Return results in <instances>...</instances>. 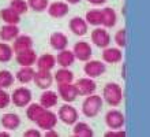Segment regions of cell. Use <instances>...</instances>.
<instances>
[{"label":"cell","mask_w":150,"mask_h":137,"mask_svg":"<svg viewBox=\"0 0 150 137\" xmlns=\"http://www.w3.org/2000/svg\"><path fill=\"white\" fill-rule=\"evenodd\" d=\"M68 27H70V30H71L75 36H85L87 33L89 25H87V22L85 21V18L74 16V18H71L70 22H68Z\"/></svg>","instance_id":"obj_16"},{"label":"cell","mask_w":150,"mask_h":137,"mask_svg":"<svg viewBox=\"0 0 150 137\" xmlns=\"http://www.w3.org/2000/svg\"><path fill=\"white\" fill-rule=\"evenodd\" d=\"M75 56L72 54L71 49H62L59 51L57 56H56V65H59L60 67H71L75 63Z\"/></svg>","instance_id":"obj_22"},{"label":"cell","mask_w":150,"mask_h":137,"mask_svg":"<svg viewBox=\"0 0 150 137\" xmlns=\"http://www.w3.org/2000/svg\"><path fill=\"white\" fill-rule=\"evenodd\" d=\"M91 41H93V44H94L96 47L107 48L111 44V34L104 27L97 26L94 30L91 32Z\"/></svg>","instance_id":"obj_11"},{"label":"cell","mask_w":150,"mask_h":137,"mask_svg":"<svg viewBox=\"0 0 150 137\" xmlns=\"http://www.w3.org/2000/svg\"><path fill=\"white\" fill-rule=\"evenodd\" d=\"M72 134L76 137H93L94 132L90 128L89 123L86 122H75L74 123V129H72Z\"/></svg>","instance_id":"obj_26"},{"label":"cell","mask_w":150,"mask_h":137,"mask_svg":"<svg viewBox=\"0 0 150 137\" xmlns=\"http://www.w3.org/2000/svg\"><path fill=\"white\" fill-rule=\"evenodd\" d=\"M115 43L119 48H124L127 45V32L126 29H120L115 33Z\"/></svg>","instance_id":"obj_35"},{"label":"cell","mask_w":150,"mask_h":137,"mask_svg":"<svg viewBox=\"0 0 150 137\" xmlns=\"http://www.w3.org/2000/svg\"><path fill=\"white\" fill-rule=\"evenodd\" d=\"M74 85L78 90V96H89L97 90V84H96L94 78H90V77L76 80Z\"/></svg>","instance_id":"obj_9"},{"label":"cell","mask_w":150,"mask_h":137,"mask_svg":"<svg viewBox=\"0 0 150 137\" xmlns=\"http://www.w3.org/2000/svg\"><path fill=\"white\" fill-rule=\"evenodd\" d=\"M12 51L18 54V52L26 51V49H30L33 48V39L28 34H19L16 36V39L12 40Z\"/></svg>","instance_id":"obj_14"},{"label":"cell","mask_w":150,"mask_h":137,"mask_svg":"<svg viewBox=\"0 0 150 137\" xmlns=\"http://www.w3.org/2000/svg\"><path fill=\"white\" fill-rule=\"evenodd\" d=\"M81 0H67V4H78Z\"/></svg>","instance_id":"obj_41"},{"label":"cell","mask_w":150,"mask_h":137,"mask_svg":"<svg viewBox=\"0 0 150 137\" xmlns=\"http://www.w3.org/2000/svg\"><path fill=\"white\" fill-rule=\"evenodd\" d=\"M87 1L93 6H103L104 3H107V0H87Z\"/></svg>","instance_id":"obj_40"},{"label":"cell","mask_w":150,"mask_h":137,"mask_svg":"<svg viewBox=\"0 0 150 137\" xmlns=\"http://www.w3.org/2000/svg\"><path fill=\"white\" fill-rule=\"evenodd\" d=\"M105 123L109 129H123L126 125V118L124 114L120 110H109L105 114Z\"/></svg>","instance_id":"obj_7"},{"label":"cell","mask_w":150,"mask_h":137,"mask_svg":"<svg viewBox=\"0 0 150 137\" xmlns=\"http://www.w3.org/2000/svg\"><path fill=\"white\" fill-rule=\"evenodd\" d=\"M49 44L55 51H62L68 47V37L62 32H55L49 36Z\"/></svg>","instance_id":"obj_17"},{"label":"cell","mask_w":150,"mask_h":137,"mask_svg":"<svg viewBox=\"0 0 150 137\" xmlns=\"http://www.w3.org/2000/svg\"><path fill=\"white\" fill-rule=\"evenodd\" d=\"M85 21L87 22V25H91V26H101L103 25V14H101V10H90V11L86 12L85 15Z\"/></svg>","instance_id":"obj_29"},{"label":"cell","mask_w":150,"mask_h":137,"mask_svg":"<svg viewBox=\"0 0 150 137\" xmlns=\"http://www.w3.org/2000/svg\"><path fill=\"white\" fill-rule=\"evenodd\" d=\"M33 82L36 84L37 88L40 89H49L53 82V75L51 74V71L47 70H38L34 73V77H33Z\"/></svg>","instance_id":"obj_12"},{"label":"cell","mask_w":150,"mask_h":137,"mask_svg":"<svg viewBox=\"0 0 150 137\" xmlns=\"http://www.w3.org/2000/svg\"><path fill=\"white\" fill-rule=\"evenodd\" d=\"M11 103V99H10V95L3 89V88H0V110L6 108L8 107V104Z\"/></svg>","instance_id":"obj_36"},{"label":"cell","mask_w":150,"mask_h":137,"mask_svg":"<svg viewBox=\"0 0 150 137\" xmlns=\"http://www.w3.org/2000/svg\"><path fill=\"white\" fill-rule=\"evenodd\" d=\"M36 70L33 69V66H21V69L16 71V74L14 75L21 84H29L33 81Z\"/></svg>","instance_id":"obj_25"},{"label":"cell","mask_w":150,"mask_h":137,"mask_svg":"<svg viewBox=\"0 0 150 137\" xmlns=\"http://www.w3.org/2000/svg\"><path fill=\"white\" fill-rule=\"evenodd\" d=\"M103 100L112 107H117L123 102V88L116 82H108L104 86Z\"/></svg>","instance_id":"obj_2"},{"label":"cell","mask_w":150,"mask_h":137,"mask_svg":"<svg viewBox=\"0 0 150 137\" xmlns=\"http://www.w3.org/2000/svg\"><path fill=\"white\" fill-rule=\"evenodd\" d=\"M103 60L104 63H109V65H116L123 60V52L120 48L115 47H107L103 48Z\"/></svg>","instance_id":"obj_13"},{"label":"cell","mask_w":150,"mask_h":137,"mask_svg":"<svg viewBox=\"0 0 150 137\" xmlns=\"http://www.w3.org/2000/svg\"><path fill=\"white\" fill-rule=\"evenodd\" d=\"M49 1L48 0H28L29 8H32L36 12H44L48 8Z\"/></svg>","instance_id":"obj_34"},{"label":"cell","mask_w":150,"mask_h":137,"mask_svg":"<svg viewBox=\"0 0 150 137\" xmlns=\"http://www.w3.org/2000/svg\"><path fill=\"white\" fill-rule=\"evenodd\" d=\"M105 71H107V66L101 60L89 59L87 62H85V66H83V73L86 74V77H90V78H98Z\"/></svg>","instance_id":"obj_6"},{"label":"cell","mask_w":150,"mask_h":137,"mask_svg":"<svg viewBox=\"0 0 150 137\" xmlns=\"http://www.w3.org/2000/svg\"><path fill=\"white\" fill-rule=\"evenodd\" d=\"M10 7H11L18 15H23L29 10V6H28V1H26V0H11Z\"/></svg>","instance_id":"obj_33"},{"label":"cell","mask_w":150,"mask_h":137,"mask_svg":"<svg viewBox=\"0 0 150 137\" xmlns=\"http://www.w3.org/2000/svg\"><path fill=\"white\" fill-rule=\"evenodd\" d=\"M57 115L53 111H51V108H44V111L40 114V117L37 118V121L34 122L38 129L48 130V129H53L57 125Z\"/></svg>","instance_id":"obj_4"},{"label":"cell","mask_w":150,"mask_h":137,"mask_svg":"<svg viewBox=\"0 0 150 137\" xmlns=\"http://www.w3.org/2000/svg\"><path fill=\"white\" fill-rule=\"evenodd\" d=\"M103 14V25L107 29H111L117 24V14L112 7H105L101 10Z\"/></svg>","instance_id":"obj_24"},{"label":"cell","mask_w":150,"mask_h":137,"mask_svg":"<svg viewBox=\"0 0 150 137\" xmlns=\"http://www.w3.org/2000/svg\"><path fill=\"white\" fill-rule=\"evenodd\" d=\"M36 65L38 67V70L51 71L56 66V56L52 54H44L41 56H37Z\"/></svg>","instance_id":"obj_21"},{"label":"cell","mask_w":150,"mask_h":137,"mask_svg":"<svg viewBox=\"0 0 150 137\" xmlns=\"http://www.w3.org/2000/svg\"><path fill=\"white\" fill-rule=\"evenodd\" d=\"M26 107H28L26 108V117L29 118V121L32 122H36L37 118L40 117V114L44 111V107L40 103H30Z\"/></svg>","instance_id":"obj_30"},{"label":"cell","mask_w":150,"mask_h":137,"mask_svg":"<svg viewBox=\"0 0 150 137\" xmlns=\"http://www.w3.org/2000/svg\"><path fill=\"white\" fill-rule=\"evenodd\" d=\"M12 55H14V51H12V47L7 43H0V62L1 63H7L12 59Z\"/></svg>","instance_id":"obj_32"},{"label":"cell","mask_w":150,"mask_h":137,"mask_svg":"<svg viewBox=\"0 0 150 137\" xmlns=\"http://www.w3.org/2000/svg\"><path fill=\"white\" fill-rule=\"evenodd\" d=\"M10 99H11V103L15 107H26L28 104L32 103L33 93L26 86H19L10 95Z\"/></svg>","instance_id":"obj_3"},{"label":"cell","mask_w":150,"mask_h":137,"mask_svg":"<svg viewBox=\"0 0 150 137\" xmlns=\"http://www.w3.org/2000/svg\"><path fill=\"white\" fill-rule=\"evenodd\" d=\"M16 36H19V27H18V25L6 24L0 29V39H1V41H4V43L12 41L14 39H16Z\"/></svg>","instance_id":"obj_23"},{"label":"cell","mask_w":150,"mask_h":137,"mask_svg":"<svg viewBox=\"0 0 150 137\" xmlns=\"http://www.w3.org/2000/svg\"><path fill=\"white\" fill-rule=\"evenodd\" d=\"M0 18L4 21V24L8 25H18L21 22V15H18L11 7L3 8L0 11Z\"/></svg>","instance_id":"obj_28"},{"label":"cell","mask_w":150,"mask_h":137,"mask_svg":"<svg viewBox=\"0 0 150 137\" xmlns=\"http://www.w3.org/2000/svg\"><path fill=\"white\" fill-rule=\"evenodd\" d=\"M56 115H57V119H60L64 125H74L79 118L78 110L75 108V107H72L70 103L63 104L59 108V113L56 114Z\"/></svg>","instance_id":"obj_5"},{"label":"cell","mask_w":150,"mask_h":137,"mask_svg":"<svg viewBox=\"0 0 150 137\" xmlns=\"http://www.w3.org/2000/svg\"><path fill=\"white\" fill-rule=\"evenodd\" d=\"M105 136L107 137H126L127 133L123 129H113V130L111 129L109 132L105 133Z\"/></svg>","instance_id":"obj_37"},{"label":"cell","mask_w":150,"mask_h":137,"mask_svg":"<svg viewBox=\"0 0 150 137\" xmlns=\"http://www.w3.org/2000/svg\"><path fill=\"white\" fill-rule=\"evenodd\" d=\"M47 11L52 18H63L68 14L70 8H68V4L64 1H53V3L48 4Z\"/></svg>","instance_id":"obj_15"},{"label":"cell","mask_w":150,"mask_h":137,"mask_svg":"<svg viewBox=\"0 0 150 137\" xmlns=\"http://www.w3.org/2000/svg\"><path fill=\"white\" fill-rule=\"evenodd\" d=\"M0 123L3 126V129H6V130H15L21 125V118H19V115H16L14 113H7L1 115Z\"/></svg>","instance_id":"obj_20"},{"label":"cell","mask_w":150,"mask_h":137,"mask_svg":"<svg viewBox=\"0 0 150 137\" xmlns=\"http://www.w3.org/2000/svg\"><path fill=\"white\" fill-rule=\"evenodd\" d=\"M57 103H59L57 92H53L51 89H44V92L40 96V104L44 108H52V107L57 106Z\"/></svg>","instance_id":"obj_19"},{"label":"cell","mask_w":150,"mask_h":137,"mask_svg":"<svg viewBox=\"0 0 150 137\" xmlns=\"http://www.w3.org/2000/svg\"><path fill=\"white\" fill-rule=\"evenodd\" d=\"M25 137H40L41 136V133H40V130L38 129H29L26 130L23 133Z\"/></svg>","instance_id":"obj_38"},{"label":"cell","mask_w":150,"mask_h":137,"mask_svg":"<svg viewBox=\"0 0 150 137\" xmlns=\"http://www.w3.org/2000/svg\"><path fill=\"white\" fill-rule=\"evenodd\" d=\"M14 81H15V77H14L11 71L0 70V88L7 89V88L14 85Z\"/></svg>","instance_id":"obj_31"},{"label":"cell","mask_w":150,"mask_h":137,"mask_svg":"<svg viewBox=\"0 0 150 137\" xmlns=\"http://www.w3.org/2000/svg\"><path fill=\"white\" fill-rule=\"evenodd\" d=\"M57 96H59L63 102L72 103L78 98V90H76V88H75V85L72 82L57 84Z\"/></svg>","instance_id":"obj_8"},{"label":"cell","mask_w":150,"mask_h":137,"mask_svg":"<svg viewBox=\"0 0 150 137\" xmlns=\"http://www.w3.org/2000/svg\"><path fill=\"white\" fill-rule=\"evenodd\" d=\"M72 54H74L75 59H78L81 62H87L89 59H91L93 48L87 41H78V43L74 44Z\"/></svg>","instance_id":"obj_10"},{"label":"cell","mask_w":150,"mask_h":137,"mask_svg":"<svg viewBox=\"0 0 150 137\" xmlns=\"http://www.w3.org/2000/svg\"><path fill=\"white\" fill-rule=\"evenodd\" d=\"M53 81L56 84H67V82L74 81V73L68 67H62L53 74Z\"/></svg>","instance_id":"obj_27"},{"label":"cell","mask_w":150,"mask_h":137,"mask_svg":"<svg viewBox=\"0 0 150 137\" xmlns=\"http://www.w3.org/2000/svg\"><path fill=\"white\" fill-rule=\"evenodd\" d=\"M103 104H104L103 96L96 93L89 95L82 103V114L87 118L97 117L101 113V110H103Z\"/></svg>","instance_id":"obj_1"},{"label":"cell","mask_w":150,"mask_h":137,"mask_svg":"<svg viewBox=\"0 0 150 137\" xmlns=\"http://www.w3.org/2000/svg\"><path fill=\"white\" fill-rule=\"evenodd\" d=\"M36 60H37V54L33 48L16 54V63L19 66H34Z\"/></svg>","instance_id":"obj_18"},{"label":"cell","mask_w":150,"mask_h":137,"mask_svg":"<svg viewBox=\"0 0 150 137\" xmlns=\"http://www.w3.org/2000/svg\"><path fill=\"white\" fill-rule=\"evenodd\" d=\"M45 136L47 137H57L59 136V133L55 130V128L53 129H48V130H45Z\"/></svg>","instance_id":"obj_39"}]
</instances>
